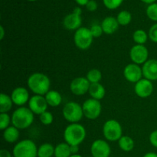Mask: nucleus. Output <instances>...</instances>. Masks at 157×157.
I'll return each instance as SVG.
<instances>
[{"mask_svg": "<svg viewBox=\"0 0 157 157\" xmlns=\"http://www.w3.org/2000/svg\"><path fill=\"white\" fill-rule=\"evenodd\" d=\"M28 86L35 95L44 96L49 91L51 81L48 77L44 74L33 73L28 79Z\"/></svg>", "mask_w": 157, "mask_h": 157, "instance_id": "obj_1", "label": "nucleus"}, {"mask_svg": "<svg viewBox=\"0 0 157 157\" xmlns=\"http://www.w3.org/2000/svg\"><path fill=\"white\" fill-rule=\"evenodd\" d=\"M86 130L81 124L75 123L71 124L65 128L64 132V139L65 143L70 146H79L86 137Z\"/></svg>", "mask_w": 157, "mask_h": 157, "instance_id": "obj_2", "label": "nucleus"}, {"mask_svg": "<svg viewBox=\"0 0 157 157\" xmlns=\"http://www.w3.org/2000/svg\"><path fill=\"white\" fill-rule=\"evenodd\" d=\"M34 121V113L28 107H21L13 112L12 116V126L18 130H24L30 127Z\"/></svg>", "mask_w": 157, "mask_h": 157, "instance_id": "obj_3", "label": "nucleus"}, {"mask_svg": "<svg viewBox=\"0 0 157 157\" xmlns=\"http://www.w3.org/2000/svg\"><path fill=\"white\" fill-rule=\"evenodd\" d=\"M12 153L14 157H37L38 148L31 140H23L14 147Z\"/></svg>", "mask_w": 157, "mask_h": 157, "instance_id": "obj_4", "label": "nucleus"}, {"mask_svg": "<svg viewBox=\"0 0 157 157\" xmlns=\"http://www.w3.org/2000/svg\"><path fill=\"white\" fill-rule=\"evenodd\" d=\"M103 134L105 139L110 142L118 141L123 136L122 127L116 120H108L104 124Z\"/></svg>", "mask_w": 157, "mask_h": 157, "instance_id": "obj_5", "label": "nucleus"}, {"mask_svg": "<svg viewBox=\"0 0 157 157\" xmlns=\"http://www.w3.org/2000/svg\"><path fill=\"white\" fill-rule=\"evenodd\" d=\"M62 113L64 119L71 124L78 123L84 116L82 106L74 101H70L64 106Z\"/></svg>", "mask_w": 157, "mask_h": 157, "instance_id": "obj_6", "label": "nucleus"}, {"mask_svg": "<svg viewBox=\"0 0 157 157\" xmlns=\"http://www.w3.org/2000/svg\"><path fill=\"white\" fill-rule=\"evenodd\" d=\"M94 37L90 29L81 27L76 30L74 36V41L77 47L81 50H87L93 42Z\"/></svg>", "mask_w": 157, "mask_h": 157, "instance_id": "obj_7", "label": "nucleus"}, {"mask_svg": "<svg viewBox=\"0 0 157 157\" xmlns=\"http://www.w3.org/2000/svg\"><path fill=\"white\" fill-rule=\"evenodd\" d=\"M84 116L89 120H95L100 117L102 107L100 101L90 98L86 100L82 105Z\"/></svg>", "mask_w": 157, "mask_h": 157, "instance_id": "obj_8", "label": "nucleus"}, {"mask_svg": "<svg viewBox=\"0 0 157 157\" xmlns=\"http://www.w3.org/2000/svg\"><path fill=\"white\" fill-rule=\"evenodd\" d=\"M81 13H82V10L81 8H75L71 13L68 14L64 17V21H63L64 27L70 31L78 30V29H80L82 23Z\"/></svg>", "mask_w": 157, "mask_h": 157, "instance_id": "obj_9", "label": "nucleus"}, {"mask_svg": "<svg viewBox=\"0 0 157 157\" xmlns=\"http://www.w3.org/2000/svg\"><path fill=\"white\" fill-rule=\"evenodd\" d=\"M130 57L134 64H144L148 61V49L144 44H136L130 49Z\"/></svg>", "mask_w": 157, "mask_h": 157, "instance_id": "obj_10", "label": "nucleus"}, {"mask_svg": "<svg viewBox=\"0 0 157 157\" xmlns=\"http://www.w3.org/2000/svg\"><path fill=\"white\" fill-rule=\"evenodd\" d=\"M90 85V83L89 82L87 78L78 77V78H75L71 82L70 90L71 93L75 95L81 96V95L85 94L87 92H88Z\"/></svg>", "mask_w": 157, "mask_h": 157, "instance_id": "obj_11", "label": "nucleus"}, {"mask_svg": "<svg viewBox=\"0 0 157 157\" xmlns=\"http://www.w3.org/2000/svg\"><path fill=\"white\" fill-rule=\"evenodd\" d=\"M110 147L104 140H96L90 147V153L93 157H110Z\"/></svg>", "mask_w": 157, "mask_h": 157, "instance_id": "obj_12", "label": "nucleus"}, {"mask_svg": "<svg viewBox=\"0 0 157 157\" xmlns=\"http://www.w3.org/2000/svg\"><path fill=\"white\" fill-rule=\"evenodd\" d=\"M47 101L45 98L41 95H35L30 98L29 101V108L35 114L41 115L44 112L47 111Z\"/></svg>", "mask_w": 157, "mask_h": 157, "instance_id": "obj_13", "label": "nucleus"}, {"mask_svg": "<svg viewBox=\"0 0 157 157\" xmlns=\"http://www.w3.org/2000/svg\"><path fill=\"white\" fill-rule=\"evenodd\" d=\"M124 75L127 81L129 82L135 83L138 82L142 79L143 71L142 67L139 66V64H136L133 63V64H129L124 67Z\"/></svg>", "mask_w": 157, "mask_h": 157, "instance_id": "obj_14", "label": "nucleus"}, {"mask_svg": "<svg viewBox=\"0 0 157 157\" xmlns=\"http://www.w3.org/2000/svg\"><path fill=\"white\" fill-rule=\"evenodd\" d=\"M154 87L151 81L147 79H141L136 83L134 86V91L138 97L141 98H147L151 96Z\"/></svg>", "mask_w": 157, "mask_h": 157, "instance_id": "obj_15", "label": "nucleus"}, {"mask_svg": "<svg viewBox=\"0 0 157 157\" xmlns=\"http://www.w3.org/2000/svg\"><path fill=\"white\" fill-rule=\"evenodd\" d=\"M143 75L145 79L157 81V60L150 59L144 63L142 67Z\"/></svg>", "mask_w": 157, "mask_h": 157, "instance_id": "obj_16", "label": "nucleus"}, {"mask_svg": "<svg viewBox=\"0 0 157 157\" xmlns=\"http://www.w3.org/2000/svg\"><path fill=\"white\" fill-rule=\"evenodd\" d=\"M12 101L17 106H23L29 101V93L27 89L22 87H18L14 89L11 94Z\"/></svg>", "mask_w": 157, "mask_h": 157, "instance_id": "obj_17", "label": "nucleus"}, {"mask_svg": "<svg viewBox=\"0 0 157 157\" xmlns=\"http://www.w3.org/2000/svg\"><path fill=\"white\" fill-rule=\"evenodd\" d=\"M101 25L104 31V33L107 35H112L117 32L120 25L117 20V18L113 16H107L103 20Z\"/></svg>", "mask_w": 157, "mask_h": 157, "instance_id": "obj_18", "label": "nucleus"}, {"mask_svg": "<svg viewBox=\"0 0 157 157\" xmlns=\"http://www.w3.org/2000/svg\"><path fill=\"white\" fill-rule=\"evenodd\" d=\"M88 93L91 98L100 101L104 98L106 90L102 84L100 83H94V84H90Z\"/></svg>", "mask_w": 157, "mask_h": 157, "instance_id": "obj_19", "label": "nucleus"}, {"mask_svg": "<svg viewBox=\"0 0 157 157\" xmlns=\"http://www.w3.org/2000/svg\"><path fill=\"white\" fill-rule=\"evenodd\" d=\"M3 138L9 144L15 143L19 138V130L14 126H10L3 130Z\"/></svg>", "mask_w": 157, "mask_h": 157, "instance_id": "obj_20", "label": "nucleus"}, {"mask_svg": "<svg viewBox=\"0 0 157 157\" xmlns=\"http://www.w3.org/2000/svg\"><path fill=\"white\" fill-rule=\"evenodd\" d=\"M46 101H47L48 106L51 107H58L61 104L62 98L61 94L56 90H49L45 95H44Z\"/></svg>", "mask_w": 157, "mask_h": 157, "instance_id": "obj_21", "label": "nucleus"}, {"mask_svg": "<svg viewBox=\"0 0 157 157\" xmlns=\"http://www.w3.org/2000/svg\"><path fill=\"white\" fill-rule=\"evenodd\" d=\"M11 96L6 94H1L0 95V113H7L10 111L13 104Z\"/></svg>", "mask_w": 157, "mask_h": 157, "instance_id": "obj_22", "label": "nucleus"}, {"mask_svg": "<svg viewBox=\"0 0 157 157\" xmlns=\"http://www.w3.org/2000/svg\"><path fill=\"white\" fill-rule=\"evenodd\" d=\"M70 145L67 143H61L55 148V157H70L71 156Z\"/></svg>", "mask_w": 157, "mask_h": 157, "instance_id": "obj_23", "label": "nucleus"}, {"mask_svg": "<svg viewBox=\"0 0 157 157\" xmlns=\"http://www.w3.org/2000/svg\"><path fill=\"white\" fill-rule=\"evenodd\" d=\"M119 147L123 151L130 152L133 150L134 148V141L130 136H122L121 139L118 140Z\"/></svg>", "mask_w": 157, "mask_h": 157, "instance_id": "obj_24", "label": "nucleus"}, {"mask_svg": "<svg viewBox=\"0 0 157 157\" xmlns=\"http://www.w3.org/2000/svg\"><path fill=\"white\" fill-rule=\"evenodd\" d=\"M55 148L51 144H44L38 148V157H52L55 156Z\"/></svg>", "mask_w": 157, "mask_h": 157, "instance_id": "obj_25", "label": "nucleus"}, {"mask_svg": "<svg viewBox=\"0 0 157 157\" xmlns=\"http://www.w3.org/2000/svg\"><path fill=\"white\" fill-rule=\"evenodd\" d=\"M148 34L142 29H138L133 34V39L136 44H144L148 40Z\"/></svg>", "mask_w": 157, "mask_h": 157, "instance_id": "obj_26", "label": "nucleus"}, {"mask_svg": "<svg viewBox=\"0 0 157 157\" xmlns=\"http://www.w3.org/2000/svg\"><path fill=\"white\" fill-rule=\"evenodd\" d=\"M117 20L120 25L126 26L131 22L132 15L130 12L127 10H123L118 13L117 16Z\"/></svg>", "mask_w": 157, "mask_h": 157, "instance_id": "obj_27", "label": "nucleus"}, {"mask_svg": "<svg viewBox=\"0 0 157 157\" xmlns=\"http://www.w3.org/2000/svg\"><path fill=\"white\" fill-rule=\"evenodd\" d=\"M86 78L90 84L100 83L101 78H102V74H101V71L98 69H91L87 72Z\"/></svg>", "mask_w": 157, "mask_h": 157, "instance_id": "obj_28", "label": "nucleus"}, {"mask_svg": "<svg viewBox=\"0 0 157 157\" xmlns=\"http://www.w3.org/2000/svg\"><path fill=\"white\" fill-rule=\"evenodd\" d=\"M147 17L153 21H157V3L149 5L146 11Z\"/></svg>", "mask_w": 157, "mask_h": 157, "instance_id": "obj_29", "label": "nucleus"}, {"mask_svg": "<svg viewBox=\"0 0 157 157\" xmlns=\"http://www.w3.org/2000/svg\"><path fill=\"white\" fill-rule=\"evenodd\" d=\"M11 122H12V117H10L7 113H0V130H5L10 127L9 124Z\"/></svg>", "mask_w": 157, "mask_h": 157, "instance_id": "obj_30", "label": "nucleus"}, {"mask_svg": "<svg viewBox=\"0 0 157 157\" xmlns=\"http://www.w3.org/2000/svg\"><path fill=\"white\" fill-rule=\"evenodd\" d=\"M124 0H103L104 6L110 10H114L122 5Z\"/></svg>", "mask_w": 157, "mask_h": 157, "instance_id": "obj_31", "label": "nucleus"}, {"mask_svg": "<svg viewBox=\"0 0 157 157\" xmlns=\"http://www.w3.org/2000/svg\"><path fill=\"white\" fill-rule=\"evenodd\" d=\"M39 119L41 124L48 126L52 124L54 121V117L51 112L45 111L43 113H41V115H39Z\"/></svg>", "mask_w": 157, "mask_h": 157, "instance_id": "obj_32", "label": "nucleus"}, {"mask_svg": "<svg viewBox=\"0 0 157 157\" xmlns=\"http://www.w3.org/2000/svg\"><path fill=\"white\" fill-rule=\"evenodd\" d=\"M90 30L91 32V34L94 38H99L104 33L102 27H101V25H93L90 27Z\"/></svg>", "mask_w": 157, "mask_h": 157, "instance_id": "obj_33", "label": "nucleus"}, {"mask_svg": "<svg viewBox=\"0 0 157 157\" xmlns=\"http://www.w3.org/2000/svg\"><path fill=\"white\" fill-rule=\"evenodd\" d=\"M149 38L153 42L157 43V23L153 24L149 30Z\"/></svg>", "mask_w": 157, "mask_h": 157, "instance_id": "obj_34", "label": "nucleus"}, {"mask_svg": "<svg viewBox=\"0 0 157 157\" xmlns=\"http://www.w3.org/2000/svg\"><path fill=\"white\" fill-rule=\"evenodd\" d=\"M86 8L89 12H95L98 8V2L95 0H90L86 5Z\"/></svg>", "mask_w": 157, "mask_h": 157, "instance_id": "obj_35", "label": "nucleus"}, {"mask_svg": "<svg viewBox=\"0 0 157 157\" xmlns=\"http://www.w3.org/2000/svg\"><path fill=\"white\" fill-rule=\"evenodd\" d=\"M150 142L154 147L157 148V130L152 132L150 135Z\"/></svg>", "mask_w": 157, "mask_h": 157, "instance_id": "obj_36", "label": "nucleus"}, {"mask_svg": "<svg viewBox=\"0 0 157 157\" xmlns=\"http://www.w3.org/2000/svg\"><path fill=\"white\" fill-rule=\"evenodd\" d=\"M0 157H12L10 152L7 150H0Z\"/></svg>", "mask_w": 157, "mask_h": 157, "instance_id": "obj_37", "label": "nucleus"}, {"mask_svg": "<svg viewBox=\"0 0 157 157\" xmlns=\"http://www.w3.org/2000/svg\"><path fill=\"white\" fill-rule=\"evenodd\" d=\"M70 148H71V153L72 155L78 154V153L79 152V146L78 145L70 146Z\"/></svg>", "mask_w": 157, "mask_h": 157, "instance_id": "obj_38", "label": "nucleus"}, {"mask_svg": "<svg viewBox=\"0 0 157 157\" xmlns=\"http://www.w3.org/2000/svg\"><path fill=\"white\" fill-rule=\"evenodd\" d=\"M75 1L76 2L77 4L79 5V6H86V5L87 4V2H88L90 0H75Z\"/></svg>", "mask_w": 157, "mask_h": 157, "instance_id": "obj_39", "label": "nucleus"}, {"mask_svg": "<svg viewBox=\"0 0 157 157\" xmlns=\"http://www.w3.org/2000/svg\"><path fill=\"white\" fill-rule=\"evenodd\" d=\"M5 36V30L2 25L0 26V40H2Z\"/></svg>", "mask_w": 157, "mask_h": 157, "instance_id": "obj_40", "label": "nucleus"}, {"mask_svg": "<svg viewBox=\"0 0 157 157\" xmlns=\"http://www.w3.org/2000/svg\"><path fill=\"white\" fill-rule=\"evenodd\" d=\"M144 157H157V154L153 152H150V153H147L144 155Z\"/></svg>", "mask_w": 157, "mask_h": 157, "instance_id": "obj_41", "label": "nucleus"}, {"mask_svg": "<svg viewBox=\"0 0 157 157\" xmlns=\"http://www.w3.org/2000/svg\"><path fill=\"white\" fill-rule=\"evenodd\" d=\"M141 2H143L144 3H146V4H153V3H155L157 0H140Z\"/></svg>", "mask_w": 157, "mask_h": 157, "instance_id": "obj_42", "label": "nucleus"}, {"mask_svg": "<svg viewBox=\"0 0 157 157\" xmlns=\"http://www.w3.org/2000/svg\"><path fill=\"white\" fill-rule=\"evenodd\" d=\"M70 157H82V156L79 154H74V155H71Z\"/></svg>", "mask_w": 157, "mask_h": 157, "instance_id": "obj_43", "label": "nucleus"}, {"mask_svg": "<svg viewBox=\"0 0 157 157\" xmlns=\"http://www.w3.org/2000/svg\"><path fill=\"white\" fill-rule=\"evenodd\" d=\"M28 1H29V2H35V1H37V0H28Z\"/></svg>", "mask_w": 157, "mask_h": 157, "instance_id": "obj_44", "label": "nucleus"}, {"mask_svg": "<svg viewBox=\"0 0 157 157\" xmlns=\"http://www.w3.org/2000/svg\"><path fill=\"white\" fill-rule=\"evenodd\" d=\"M89 157H93V156H89Z\"/></svg>", "mask_w": 157, "mask_h": 157, "instance_id": "obj_45", "label": "nucleus"}]
</instances>
